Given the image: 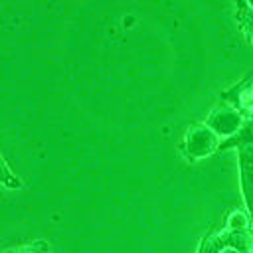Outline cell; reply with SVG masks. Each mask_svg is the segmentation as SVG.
<instances>
[{"mask_svg": "<svg viewBox=\"0 0 253 253\" xmlns=\"http://www.w3.org/2000/svg\"><path fill=\"white\" fill-rule=\"evenodd\" d=\"M2 168H4V174H2V184H4V188H10V190L22 188V182H20V178H18L16 174H12V172H10V168H8V162H6V160H2Z\"/></svg>", "mask_w": 253, "mask_h": 253, "instance_id": "9", "label": "cell"}, {"mask_svg": "<svg viewBox=\"0 0 253 253\" xmlns=\"http://www.w3.org/2000/svg\"><path fill=\"white\" fill-rule=\"evenodd\" d=\"M206 125H208L219 138L227 140V138H233V136L243 128L245 117H243L237 109H233L231 105H227V103L221 101V105H217V107L210 113Z\"/></svg>", "mask_w": 253, "mask_h": 253, "instance_id": "3", "label": "cell"}, {"mask_svg": "<svg viewBox=\"0 0 253 253\" xmlns=\"http://www.w3.org/2000/svg\"><path fill=\"white\" fill-rule=\"evenodd\" d=\"M6 253H49V245L45 241H34V243H28V245H22L18 249H10Z\"/></svg>", "mask_w": 253, "mask_h": 253, "instance_id": "8", "label": "cell"}, {"mask_svg": "<svg viewBox=\"0 0 253 253\" xmlns=\"http://www.w3.org/2000/svg\"><path fill=\"white\" fill-rule=\"evenodd\" d=\"M239 156V180H241V192L247 206V215L251 219L253 227V146H241L237 148Z\"/></svg>", "mask_w": 253, "mask_h": 253, "instance_id": "5", "label": "cell"}, {"mask_svg": "<svg viewBox=\"0 0 253 253\" xmlns=\"http://www.w3.org/2000/svg\"><path fill=\"white\" fill-rule=\"evenodd\" d=\"M221 253H241V251H237V249H223Z\"/></svg>", "mask_w": 253, "mask_h": 253, "instance_id": "10", "label": "cell"}, {"mask_svg": "<svg viewBox=\"0 0 253 253\" xmlns=\"http://www.w3.org/2000/svg\"><path fill=\"white\" fill-rule=\"evenodd\" d=\"M241 146H253V119L245 121L243 128L227 140H221L219 150H229V148H241Z\"/></svg>", "mask_w": 253, "mask_h": 253, "instance_id": "6", "label": "cell"}, {"mask_svg": "<svg viewBox=\"0 0 253 253\" xmlns=\"http://www.w3.org/2000/svg\"><path fill=\"white\" fill-rule=\"evenodd\" d=\"M221 101L237 109L245 117V121L253 119V73L245 75L239 83L225 89L221 93Z\"/></svg>", "mask_w": 253, "mask_h": 253, "instance_id": "4", "label": "cell"}, {"mask_svg": "<svg viewBox=\"0 0 253 253\" xmlns=\"http://www.w3.org/2000/svg\"><path fill=\"white\" fill-rule=\"evenodd\" d=\"M235 18L241 24L247 38L253 42V2H237L235 4Z\"/></svg>", "mask_w": 253, "mask_h": 253, "instance_id": "7", "label": "cell"}, {"mask_svg": "<svg viewBox=\"0 0 253 253\" xmlns=\"http://www.w3.org/2000/svg\"><path fill=\"white\" fill-rule=\"evenodd\" d=\"M219 136L208 126V125H196L188 128L184 140H182V152L190 160L204 158L211 154L213 150H219Z\"/></svg>", "mask_w": 253, "mask_h": 253, "instance_id": "2", "label": "cell"}, {"mask_svg": "<svg viewBox=\"0 0 253 253\" xmlns=\"http://www.w3.org/2000/svg\"><path fill=\"white\" fill-rule=\"evenodd\" d=\"M223 249H237L241 253H253V229H211L198 247V253H221Z\"/></svg>", "mask_w": 253, "mask_h": 253, "instance_id": "1", "label": "cell"}]
</instances>
